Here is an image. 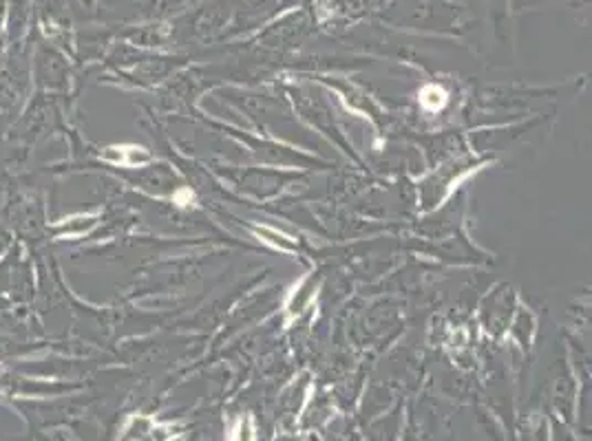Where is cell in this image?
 I'll use <instances>...</instances> for the list:
<instances>
[{
	"label": "cell",
	"instance_id": "obj_1",
	"mask_svg": "<svg viewBox=\"0 0 592 441\" xmlns=\"http://www.w3.org/2000/svg\"><path fill=\"white\" fill-rule=\"evenodd\" d=\"M444 102H446V93H444L442 88H438V86H427V88H422V93H420V104H422L424 108H429V110H438V108H442Z\"/></svg>",
	"mask_w": 592,
	"mask_h": 441
}]
</instances>
